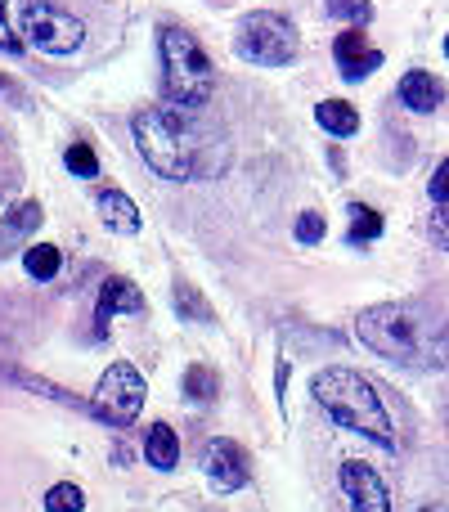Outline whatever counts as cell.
<instances>
[{
	"mask_svg": "<svg viewBox=\"0 0 449 512\" xmlns=\"http://www.w3.org/2000/svg\"><path fill=\"white\" fill-rule=\"evenodd\" d=\"M176 315L185 319V324H212V306H207V301L198 297V288H189V283H176Z\"/></svg>",
	"mask_w": 449,
	"mask_h": 512,
	"instance_id": "obj_16",
	"label": "cell"
},
{
	"mask_svg": "<svg viewBox=\"0 0 449 512\" xmlns=\"http://www.w3.org/2000/svg\"><path fill=\"white\" fill-rule=\"evenodd\" d=\"M86 508V495H81V486H72V481H59V486L45 495V512H81Z\"/></svg>",
	"mask_w": 449,
	"mask_h": 512,
	"instance_id": "obj_20",
	"label": "cell"
},
{
	"mask_svg": "<svg viewBox=\"0 0 449 512\" xmlns=\"http://www.w3.org/2000/svg\"><path fill=\"white\" fill-rule=\"evenodd\" d=\"M158 54H162V86H167L176 108H203L212 95V59L207 50L185 32V27H158Z\"/></svg>",
	"mask_w": 449,
	"mask_h": 512,
	"instance_id": "obj_4",
	"label": "cell"
},
{
	"mask_svg": "<svg viewBox=\"0 0 449 512\" xmlns=\"http://www.w3.org/2000/svg\"><path fill=\"white\" fill-rule=\"evenodd\" d=\"M414 512H449V499H427V504H418Z\"/></svg>",
	"mask_w": 449,
	"mask_h": 512,
	"instance_id": "obj_28",
	"label": "cell"
},
{
	"mask_svg": "<svg viewBox=\"0 0 449 512\" xmlns=\"http://www.w3.org/2000/svg\"><path fill=\"white\" fill-rule=\"evenodd\" d=\"M27 274L32 279H41V283H50L54 274H59V265H63V256H59V248H50V243H36V248H27Z\"/></svg>",
	"mask_w": 449,
	"mask_h": 512,
	"instance_id": "obj_17",
	"label": "cell"
},
{
	"mask_svg": "<svg viewBox=\"0 0 449 512\" xmlns=\"http://www.w3.org/2000/svg\"><path fill=\"white\" fill-rule=\"evenodd\" d=\"M328 14L355 18V23H369V18H373V5H369V0H328Z\"/></svg>",
	"mask_w": 449,
	"mask_h": 512,
	"instance_id": "obj_22",
	"label": "cell"
},
{
	"mask_svg": "<svg viewBox=\"0 0 449 512\" xmlns=\"http://www.w3.org/2000/svg\"><path fill=\"white\" fill-rule=\"evenodd\" d=\"M144 459L153 463V468H162V472H171L180 463V436L171 432L167 423H158L149 432V441H144Z\"/></svg>",
	"mask_w": 449,
	"mask_h": 512,
	"instance_id": "obj_15",
	"label": "cell"
},
{
	"mask_svg": "<svg viewBox=\"0 0 449 512\" xmlns=\"http://www.w3.org/2000/svg\"><path fill=\"white\" fill-rule=\"evenodd\" d=\"M445 59H449V36H445Z\"/></svg>",
	"mask_w": 449,
	"mask_h": 512,
	"instance_id": "obj_29",
	"label": "cell"
},
{
	"mask_svg": "<svg viewBox=\"0 0 449 512\" xmlns=\"http://www.w3.org/2000/svg\"><path fill=\"white\" fill-rule=\"evenodd\" d=\"M23 36L36 45L41 54H72L86 36L77 14L59 9L54 0H27L23 5Z\"/></svg>",
	"mask_w": 449,
	"mask_h": 512,
	"instance_id": "obj_6",
	"label": "cell"
},
{
	"mask_svg": "<svg viewBox=\"0 0 449 512\" xmlns=\"http://www.w3.org/2000/svg\"><path fill=\"white\" fill-rule=\"evenodd\" d=\"M144 310V297L131 279H108L99 288V306H95V324H99V337L108 333V319L113 315H140Z\"/></svg>",
	"mask_w": 449,
	"mask_h": 512,
	"instance_id": "obj_11",
	"label": "cell"
},
{
	"mask_svg": "<svg viewBox=\"0 0 449 512\" xmlns=\"http://www.w3.org/2000/svg\"><path fill=\"white\" fill-rule=\"evenodd\" d=\"M310 391H315L319 409H324L337 427L369 436V441L382 445V450H396V427H391V414H387V405H382L378 387H373L364 373L346 369V364H333V369L315 373Z\"/></svg>",
	"mask_w": 449,
	"mask_h": 512,
	"instance_id": "obj_2",
	"label": "cell"
},
{
	"mask_svg": "<svg viewBox=\"0 0 449 512\" xmlns=\"http://www.w3.org/2000/svg\"><path fill=\"white\" fill-rule=\"evenodd\" d=\"M427 239H432L436 248L449 252V203H436L432 221H427Z\"/></svg>",
	"mask_w": 449,
	"mask_h": 512,
	"instance_id": "obj_23",
	"label": "cell"
},
{
	"mask_svg": "<svg viewBox=\"0 0 449 512\" xmlns=\"http://www.w3.org/2000/svg\"><path fill=\"white\" fill-rule=\"evenodd\" d=\"M342 490L355 512H391V490L369 463L346 459L342 463Z\"/></svg>",
	"mask_w": 449,
	"mask_h": 512,
	"instance_id": "obj_8",
	"label": "cell"
},
{
	"mask_svg": "<svg viewBox=\"0 0 449 512\" xmlns=\"http://www.w3.org/2000/svg\"><path fill=\"white\" fill-rule=\"evenodd\" d=\"M427 194H432V203H449V158L436 167L432 185H427Z\"/></svg>",
	"mask_w": 449,
	"mask_h": 512,
	"instance_id": "obj_26",
	"label": "cell"
},
{
	"mask_svg": "<svg viewBox=\"0 0 449 512\" xmlns=\"http://www.w3.org/2000/svg\"><path fill=\"white\" fill-rule=\"evenodd\" d=\"M135 144H140L144 162L158 171L162 180H194L198 176V135L194 126L180 117V108H144L131 122Z\"/></svg>",
	"mask_w": 449,
	"mask_h": 512,
	"instance_id": "obj_3",
	"label": "cell"
},
{
	"mask_svg": "<svg viewBox=\"0 0 449 512\" xmlns=\"http://www.w3.org/2000/svg\"><path fill=\"white\" fill-rule=\"evenodd\" d=\"M324 230L328 225H324V216L319 212H301L297 216V243H319L324 239Z\"/></svg>",
	"mask_w": 449,
	"mask_h": 512,
	"instance_id": "obj_24",
	"label": "cell"
},
{
	"mask_svg": "<svg viewBox=\"0 0 449 512\" xmlns=\"http://www.w3.org/2000/svg\"><path fill=\"white\" fill-rule=\"evenodd\" d=\"M216 391H221V378H216V369H207V364H194V369L185 373V396L189 400H216Z\"/></svg>",
	"mask_w": 449,
	"mask_h": 512,
	"instance_id": "obj_18",
	"label": "cell"
},
{
	"mask_svg": "<svg viewBox=\"0 0 449 512\" xmlns=\"http://www.w3.org/2000/svg\"><path fill=\"white\" fill-rule=\"evenodd\" d=\"M36 225H41V207L36 203H27L14 212V230H36Z\"/></svg>",
	"mask_w": 449,
	"mask_h": 512,
	"instance_id": "obj_27",
	"label": "cell"
},
{
	"mask_svg": "<svg viewBox=\"0 0 449 512\" xmlns=\"http://www.w3.org/2000/svg\"><path fill=\"white\" fill-rule=\"evenodd\" d=\"M0 90H5V77H0Z\"/></svg>",
	"mask_w": 449,
	"mask_h": 512,
	"instance_id": "obj_30",
	"label": "cell"
},
{
	"mask_svg": "<svg viewBox=\"0 0 449 512\" xmlns=\"http://www.w3.org/2000/svg\"><path fill=\"white\" fill-rule=\"evenodd\" d=\"M203 472L212 477L216 490H243L247 486V454L238 450L234 441H225V436H216L212 445L203 450Z\"/></svg>",
	"mask_w": 449,
	"mask_h": 512,
	"instance_id": "obj_9",
	"label": "cell"
},
{
	"mask_svg": "<svg viewBox=\"0 0 449 512\" xmlns=\"http://www.w3.org/2000/svg\"><path fill=\"white\" fill-rule=\"evenodd\" d=\"M333 59H337V68H342L346 81H364L369 72L382 68V50H373V45L364 41V32H342L337 36Z\"/></svg>",
	"mask_w": 449,
	"mask_h": 512,
	"instance_id": "obj_10",
	"label": "cell"
},
{
	"mask_svg": "<svg viewBox=\"0 0 449 512\" xmlns=\"http://www.w3.org/2000/svg\"><path fill=\"white\" fill-rule=\"evenodd\" d=\"M382 234V216L364 203H351V243H373Z\"/></svg>",
	"mask_w": 449,
	"mask_h": 512,
	"instance_id": "obj_19",
	"label": "cell"
},
{
	"mask_svg": "<svg viewBox=\"0 0 449 512\" xmlns=\"http://www.w3.org/2000/svg\"><path fill=\"white\" fill-rule=\"evenodd\" d=\"M315 122L324 126L328 135H337V140H351V135L360 131V113H355L346 99H324V104L315 108Z\"/></svg>",
	"mask_w": 449,
	"mask_h": 512,
	"instance_id": "obj_14",
	"label": "cell"
},
{
	"mask_svg": "<svg viewBox=\"0 0 449 512\" xmlns=\"http://www.w3.org/2000/svg\"><path fill=\"white\" fill-rule=\"evenodd\" d=\"M144 396H149V387H144L140 369L126 364V360H117L95 387V414L108 418V423H117V427H126V423L140 418Z\"/></svg>",
	"mask_w": 449,
	"mask_h": 512,
	"instance_id": "obj_7",
	"label": "cell"
},
{
	"mask_svg": "<svg viewBox=\"0 0 449 512\" xmlns=\"http://www.w3.org/2000/svg\"><path fill=\"white\" fill-rule=\"evenodd\" d=\"M68 171L72 176H99V158L90 144H72L68 149Z\"/></svg>",
	"mask_w": 449,
	"mask_h": 512,
	"instance_id": "obj_21",
	"label": "cell"
},
{
	"mask_svg": "<svg viewBox=\"0 0 449 512\" xmlns=\"http://www.w3.org/2000/svg\"><path fill=\"white\" fill-rule=\"evenodd\" d=\"M400 104L414 108V113H436V108L445 104L441 77H436V72H423V68L405 72V77H400Z\"/></svg>",
	"mask_w": 449,
	"mask_h": 512,
	"instance_id": "obj_12",
	"label": "cell"
},
{
	"mask_svg": "<svg viewBox=\"0 0 449 512\" xmlns=\"http://www.w3.org/2000/svg\"><path fill=\"white\" fill-rule=\"evenodd\" d=\"M297 50H301L297 27L283 14H270V9L247 14L234 32V54L247 63H261V68H283V63L297 59Z\"/></svg>",
	"mask_w": 449,
	"mask_h": 512,
	"instance_id": "obj_5",
	"label": "cell"
},
{
	"mask_svg": "<svg viewBox=\"0 0 449 512\" xmlns=\"http://www.w3.org/2000/svg\"><path fill=\"white\" fill-rule=\"evenodd\" d=\"M99 221H104L113 234H140L144 216L122 189H104V194H99Z\"/></svg>",
	"mask_w": 449,
	"mask_h": 512,
	"instance_id": "obj_13",
	"label": "cell"
},
{
	"mask_svg": "<svg viewBox=\"0 0 449 512\" xmlns=\"http://www.w3.org/2000/svg\"><path fill=\"white\" fill-rule=\"evenodd\" d=\"M0 50H9V54H18L23 50V36L9 27V14H5V0H0Z\"/></svg>",
	"mask_w": 449,
	"mask_h": 512,
	"instance_id": "obj_25",
	"label": "cell"
},
{
	"mask_svg": "<svg viewBox=\"0 0 449 512\" xmlns=\"http://www.w3.org/2000/svg\"><path fill=\"white\" fill-rule=\"evenodd\" d=\"M355 333L373 355L405 369H449V310L436 301H382L360 310Z\"/></svg>",
	"mask_w": 449,
	"mask_h": 512,
	"instance_id": "obj_1",
	"label": "cell"
}]
</instances>
